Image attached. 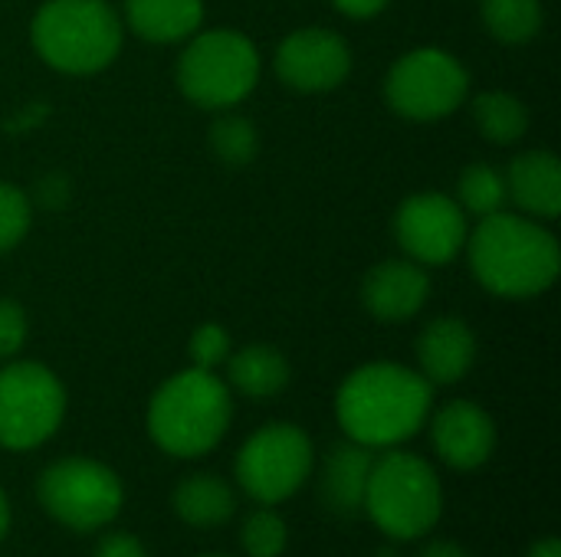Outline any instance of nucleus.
Here are the masks:
<instances>
[{
	"label": "nucleus",
	"mask_w": 561,
	"mask_h": 557,
	"mask_svg": "<svg viewBox=\"0 0 561 557\" xmlns=\"http://www.w3.org/2000/svg\"><path fill=\"white\" fill-rule=\"evenodd\" d=\"M431 404L434 387L421 371L398 361H368L342 381L335 417L348 440L368 450H391L424 430Z\"/></svg>",
	"instance_id": "nucleus-1"
},
{
	"label": "nucleus",
	"mask_w": 561,
	"mask_h": 557,
	"mask_svg": "<svg viewBox=\"0 0 561 557\" xmlns=\"http://www.w3.org/2000/svg\"><path fill=\"white\" fill-rule=\"evenodd\" d=\"M467 263L473 279L496 299L526 302L556 286L561 246L556 233L526 213L500 210L477 220L467 236Z\"/></svg>",
	"instance_id": "nucleus-2"
},
{
	"label": "nucleus",
	"mask_w": 561,
	"mask_h": 557,
	"mask_svg": "<svg viewBox=\"0 0 561 557\" xmlns=\"http://www.w3.org/2000/svg\"><path fill=\"white\" fill-rule=\"evenodd\" d=\"M233 423V391L217 371L184 368L148 401V437L178 460L207 456Z\"/></svg>",
	"instance_id": "nucleus-3"
},
{
	"label": "nucleus",
	"mask_w": 561,
	"mask_h": 557,
	"mask_svg": "<svg viewBox=\"0 0 561 557\" xmlns=\"http://www.w3.org/2000/svg\"><path fill=\"white\" fill-rule=\"evenodd\" d=\"M30 43L62 76L108 69L125 43V23L108 0H46L33 13Z\"/></svg>",
	"instance_id": "nucleus-4"
},
{
	"label": "nucleus",
	"mask_w": 561,
	"mask_h": 557,
	"mask_svg": "<svg viewBox=\"0 0 561 557\" xmlns=\"http://www.w3.org/2000/svg\"><path fill=\"white\" fill-rule=\"evenodd\" d=\"M260 76L263 56L256 43L233 26H201L191 39H184L174 69L181 95L207 112H227L247 102L260 85Z\"/></svg>",
	"instance_id": "nucleus-5"
},
{
	"label": "nucleus",
	"mask_w": 561,
	"mask_h": 557,
	"mask_svg": "<svg viewBox=\"0 0 561 557\" xmlns=\"http://www.w3.org/2000/svg\"><path fill=\"white\" fill-rule=\"evenodd\" d=\"M444 512V489L437 469L408 450L391 446L385 456H375L365 515L371 525L394 542H417L431 535Z\"/></svg>",
	"instance_id": "nucleus-6"
},
{
	"label": "nucleus",
	"mask_w": 561,
	"mask_h": 557,
	"mask_svg": "<svg viewBox=\"0 0 561 557\" xmlns=\"http://www.w3.org/2000/svg\"><path fill=\"white\" fill-rule=\"evenodd\" d=\"M470 98L467 66L444 46H417L398 56L385 76V102L398 118L427 125L450 118Z\"/></svg>",
	"instance_id": "nucleus-7"
},
{
	"label": "nucleus",
	"mask_w": 561,
	"mask_h": 557,
	"mask_svg": "<svg viewBox=\"0 0 561 557\" xmlns=\"http://www.w3.org/2000/svg\"><path fill=\"white\" fill-rule=\"evenodd\" d=\"M36 499L43 512L69 532H99L122 512L125 486L105 463L66 456L39 473Z\"/></svg>",
	"instance_id": "nucleus-8"
},
{
	"label": "nucleus",
	"mask_w": 561,
	"mask_h": 557,
	"mask_svg": "<svg viewBox=\"0 0 561 557\" xmlns=\"http://www.w3.org/2000/svg\"><path fill=\"white\" fill-rule=\"evenodd\" d=\"M316 466V446L296 423L276 420L247 437L237 453V483L260 506H279L293 499Z\"/></svg>",
	"instance_id": "nucleus-9"
},
{
	"label": "nucleus",
	"mask_w": 561,
	"mask_h": 557,
	"mask_svg": "<svg viewBox=\"0 0 561 557\" xmlns=\"http://www.w3.org/2000/svg\"><path fill=\"white\" fill-rule=\"evenodd\" d=\"M66 417V387L39 361L0 368V446L26 453L43 446Z\"/></svg>",
	"instance_id": "nucleus-10"
},
{
	"label": "nucleus",
	"mask_w": 561,
	"mask_h": 557,
	"mask_svg": "<svg viewBox=\"0 0 561 557\" xmlns=\"http://www.w3.org/2000/svg\"><path fill=\"white\" fill-rule=\"evenodd\" d=\"M391 230L401 256L437 269L450 266L463 253L470 236V217L450 194L421 190L398 204Z\"/></svg>",
	"instance_id": "nucleus-11"
},
{
	"label": "nucleus",
	"mask_w": 561,
	"mask_h": 557,
	"mask_svg": "<svg viewBox=\"0 0 561 557\" xmlns=\"http://www.w3.org/2000/svg\"><path fill=\"white\" fill-rule=\"evenodd\" d=\"M273 66L286 89L302 95H325L352 76L355 59L342 33L325 26H302L279 43Z\"/></svg>",
	"instance_id": "nucleus-12"
},
{
	"label": "nucleus",
	"mask_w": 561,
	"mask_h": 557,
	"mask_svg": "<svg viewBox=\"0 0 561 557\" xmlns=\"http://www.w3.org/2000/svg\"><path fill=\"white\" fill-rule=\"evenodd\" d=\"M431 302V272L427 266L394 256L371 266L362 279V305L375 322L401 325L424 312Z\"/></svg>",
	"instance_id": "nucleus-13"
},
{
	"label": "nucleus",
	"mask_w": 561,
	"mask_h": 557,
	"mask_svg": "<svg viewBox=\"0 0 561 557\" xmlns=\"http://www.w3.org/2000/svg\"><path fill=\"white\" fill-rule=\"evenodd\" d=\"M431 440L437 456L460 473H473L490 463L496 450V423L473 401H450L431 420Z\"/></svg>",
	"instance_id": "nucleus-14"
},
{
	"label": "nucleus",
	"mask_w": 561,
	"mask_h": 557,
	"mask_svg": "<svg viewBox=\"0 0 561 557\" xmlns=\"http://www.w3.org/2000/svg\"><path fill=\"white\" fill-rule=\"evenodd\" d=\"M414 351H417V371L424 374V381L431 387H450V384H460L473 371L480 341L470 322H463L460 315H437L421 328Z\"/></svg>",
	"instance_id": "nucleus-15"
},
{
	"label": "nucleus",
	"mask_w": 561,
	"mask_h": 557,
	"mask_svg": "<svg viewBox=\"0 0 561 557\" xmlns=\"http://www.w3.org/2000/svg\"><path fill=\"white\" fill-rule=\"evenodd\" d=\"M506 190L510 200L533 220L552 223L561 213V161L549 148L523 151L510 161Z\"/></svg>",
	"instance_id": "nucleus-16"
},
{
	"label": "nucleus",
	"mask_w": 561,
	"mask_h": 557,
	"mask_svg": "<svg viewBox=\"0 0 561 557\" xmlns=\"http://www.w3.org/2000/svg\"><path fill=\"white\" fill-rule=\"evenodd\" d=\"M375 466V450L345 440L335 443L319 473V502L335 519H355L365 512V492Z\"/></svg>",
	"instance_id": "nucleus-17"
},
{
	"label": "nucleus",
	"mask_w": 561,
	"mask_h": 557,
	"mask_svg": "<svg viewBox=\"0 0 561 557\" xmlns=\"http://www.w3.org/2000/svg\"><path fill=\"white\" fill-rule=\"evenodd\" d=\"M204 0H122V23L154 46L191 39L204 26Z\"/></svg>",
	"instance_id": "nucleus-18"
},
{
	"label": "nucleus",
	"mask_w": 561,
	"mask_h": 557,
	"mask_svg": "<svg viewBox=\"0 0 561 557\" xmlns=\"http://www.w3.org/2000/svg\"><path fill=\"white\" fill-rule=\"evenodd\" d=\"M224 368H227V387L250 401L279 397L293 381L289 358L266 341H253V345L230 351Z\"/></svg>",
	"instance_id": "nucleus-19"
},
{
	"label": "nucleus",
	"mask_w": 561,
	"mask_h": 557,
	"mask_svg": "<svg viewBox=\"0 0 561 557\" xmlns=\"http://www.w3.org/2000/svg\"><path fill=\"white\" fill-rule=\"evenodd\" d=\"M171 506L191 529H220L237 515V492L214 473H191L174 486Z\"/></svg>",
	"instance_id": "nucleus-20"
},
{
	"label": "nucleus",
	"mask_w": 561,
	"mask_h": 557,
	"mask_svg": "<svg viewBox=\"0 0 561 557\" xmlns=\"http://www.w3.org/2000/svg\"><path fill=\"white\" fill-rule=\"evenodd\" d=\"M470 115H473L477 131L490 144H500V148L519 144L529 135V125H533L526 102L519 95H513V92H503V89H490V92L473 95L470 98Z\"/></svg>",
	"instance_id": "nucleus-21"
},
{
	"label": "nucleus",
	"mask_w": 561,
	"mask_h": 557,
	"mask_svg": "<svg viewBox=\"0 0 561 557\" xmlns=\"http://www.w3.org/2000/svg\"><path fill=\"white\" fill-rule=\"evenodd\" d=\"M480 20L486 33L503 46H526L546 26L542 0H480Z\"/></svg>",
	"instance_id": "nucleus-22"
},
{
	"label": "nucleus",
	"mask_w": 561,
	"mask_h": 557,
	"mask_svg": "<svg viewBox=\"0 0 561 557\" xmlns=\"http://www.w3.org/2000/svg\"><path fill=\"white\" fill-rule=\"evenodd\" d=\"M207 144H210V154H214L224 167L240 171V167H250V164L260 158V128H256V121L247 118V115L220 112V115L210 121Z\"/></svg>",
	"instance_id": "nucleus-23"
},
{
	"label": "nucleus",
	"mask_w": 561,
	"mask_h": 557,
	"mask_svg": "<svg viewBox=\"0 0 561 557\" xmlns=\"http://www.w3.org/2000/svg\"><path fill=\"white\" fill-rule=\"evenodd\" d=\"M454 200L460 204V210L473 220L493 217L500 210H506L510 204V190H506V174L493 164L473 161L460 171L457 181V194Z\"/></svg>",
	"instance_id": "nucleus-24"
},
{
	"label": "nucleus",
	"mask_w": 561,
	"mask_h": 557,
	"mask_svg": "<svg viewBox=\"0 0 561 557\" xmlns=\"http://www.w3.org/2000/svg\"><path fill=\"white\" fill-rule=\"evenodd\" d=\"M36 207L30 200V194L20 184L0 181V256L13 253L33 227Z\"/></svg>",
	"instance_id": "nucleus-25"
},
{
	"label": "nucleus",
	"mask_w": 561,
	"mask_h": 557,
	"mask_svg": "<svg viewBox=\"0 0 561 557\" xmlns=\"http://www.w3.org/2000/svg\"><path fill=\"white\" fill-rule=\"evenodd\" d=\"M289 545V529L273 509H256L240 525V548L247 557H279Z\"/></svg>",
	"instance_id": "nucleus-26"
},
{
	"label": "nucleus",
	"mask_w": 561,
	"mask_h": 557,
	"mask_svg": "<svg viewBox=\"0 0 561 557\" xmlns=\"http://www.w3.org/2000/svg\"><path fill=\"white\" fill-rule=\"evenodd\" d=\"M233 351V338L224 325L217 322H204L194 328L191 341H187V355H191V364L194 368H204V371H217L227 364Z\"/></svg>",
	"instance_id": "nucleus-27"
},
{
	"label": "nucleus",
	"mask_w": 561,
	"mask_h": 557,
	"mask_svg": "<svg viewBox=\"0 0 561 557\" xmlns=\"http://www.w3.org/2000/svg\"><path fill=\"white\" fill-rule=\"evenodd\" d=\"M30 338L26 309L16 299H0V361H13Z\"/></svg>",
	"instance_id": "nucleus-28"
},
{
	"label": "nucleus",
	"mask_w": 561,
	"mask_h": 557,
	"mask_svg": "<svg viewBox=\"0 0 561 557\" xmlns=\"http://www.w3.org/2000/svg\"><path fill=\"white\" fill-rule=\"evenodd\" d=\"M26 194L36 210L56 213V210L69 207V200H72V177L62 171H46L33 181V190H26Z\"/></svg>",
	"instance_id": "nucleus-29"
},
{
	"label": "nucleus",
	"mask_w": 561,
	"mask_h": 557,
	"mask_svg": "<svg viewBox=\"0 0 561 557\" xmlns=\"http://www.w3.org/2000/svg\"><path fill=\"white\" fill-rule=\"evenodd\" d=\"M92 557H148V552L131 532H112V535L99 538Z\"/></svg>",
	"instance_id": "nucleus-30"
},
{
	"label": "nucleus",
	"mask_w": 561,
	"mask_h": 557,
	"mask_svg": "<svg viewBox=\"0 0 561 557\" xmlns=\"http://www.w3.org/2000/svg\"><path fill=\"white\" fill-rule=\"evenodd\" d=\"M388 3L391 0H332V7L348 20H375L388 10Z\"/></svg>",
	"instance_id": "nucleus-31"
},
{
	"label": "nucleus",
	"mask_w": 561,
	"mask_h": 557,
	"mask_svg": "<svg viewBox=\"0 0 561 557\" xmlns=\"http://www.w3.org/2000/svg\"><path fill=\"white\" fill-rule=\"evenodd\" d=\"M417 557H473L463 545H457V542H447V538H440V542H431V545H424L421 548V555Z\"/></svg>",
	"instance_id": "nucleus-32"
},
{
	"label": "nucleus",
	"mask_w": 561,
	"mask_h": 557,
	"mask_svg": "<svg viewBox=\"0 0 561 557\" xmlns=\"http://www.w3.org/2000/svg\"><path fill=\"white\" fill-rule=\"evenodd\" d=\"M526 557H561V545L559 538H542V542H536L533 548H529V555Z\"/></svg>",
	"instance_id": "nucleus-33"
},
{
	"label": "nucleus",
	"mask_w": 561,
	"mask_h": 557,
	"mask_svg": "<svg viewBox=\"0 0 561 557\" xmlns=\"http://www.w3.org/2000/svg\"><path fill=\"white\" fill-rule=\"evenodd\" d=\"M7 532H10V502H7V492L0 489V542Z\"/></svg>",
	"instance_id": "nucleus-34"
},
{
	"label": "nucleus",
	"mask_w": 561,
	"mask_h": 557,
	"mask_svg": "<svg viewBox=\"0 0 561 557\" xmlns=\"http://www.w3.org/2000/svg\"><path fill=\"white\" fill-rule=\"evenodd\" d=\"M204 557H227V555H204Z\"/></svg>",
	"instance_id": "nucleus-35"
}]
</instances>
